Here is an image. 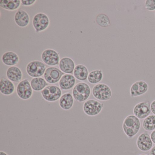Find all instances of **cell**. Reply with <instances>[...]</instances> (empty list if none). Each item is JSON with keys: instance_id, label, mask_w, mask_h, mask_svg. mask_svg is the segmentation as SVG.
<instances>
[{"instance_id": "7402d4cb", "label": "cell", "mask_w": 155, "mask_h": 155, "mask_svg": "<svg viewBox=\"0 0 155 155\" xmlns=\"http://www.w3.org/2000/svg\"><path fill=\"white\" fill-rule=\"evenodd\" d=\"M21 5L20 0H1L0 7L6 10L15 11L18 10Z\"/></svg>"}, {"instance_id": "277c9868", "label": "cell", "mask_w": 155, "mask_h": 155, "mask_svg": "<svg viewBox=\"0 0 155 155\" xmlns=\"http://www.w3.org/2000/svg\"><path fill=\"white\" fill-rule=\"evenodd\" d=\"M47 69L45 63L39 61H33L27 65L26 70L30 77L36 78L43 76Z\"/></svg>"}, {"instance_id": "5bb4252c", "label": "cell", "mask_w": 155, "mask_h": 155, "mask_svg": "<svg viewBox=\"0 0 155 155\" xmlns=\"http://www.w3.org/2000/svg\"><path fill=\"white\" fill-rule=\"evenodd\" d=\"M14 21L18 27L26 28L29 24L30 21L29 15L27 12L20 9L15 13Z\"/></svg>"}, {"instance_id": "4fadbf2b", "label": "cell", "mask_w": 155, "mask_h": 155, "mask_svg": "<svg viewBox=\"0 0 155 155\" xmlns=\"http://www.w3.org/2000/svg\"><path fill=\"white\" fill-rule=\"evenodd\" d=\"M148 85L146 81H138L132 84L130 89L131 97H139L144 95L148 90Z\"/></svg>"}, {"instance_id": "1f68e13d", "label": "cell", "mask_w": 155, "mask_h": 155, "mask_svg": "<svg viewBox=\"0 0 155 155\" xmlns=\"http://www.w3.org/2000/svg\"><path fill=\"white\" fill-rule=\"evenodd\" d=\"M0 155H8V154L5 151L2 150V151H0Z\"/></svg>"}, {"instance_id": "ba28073f", "label": "cell", "mask_w": 155, "mask_h": 155, "mask_svg": "<svg viewBox=\"0 0 155 155\" xmlns=\"http://www.w3.org/2000/svg\"><path fill=\"white\" fill-rule=\"evenodd\" d=\"M17 95L23 100L29 99L33 95V89L28 79H25L18 83L16 89Z\"/></svg>"}, {"instance_id": "8992f818", "label": "cell", "mask_w": 155, "mask_h": 155, "mask_svg": "<svg viewBox=\"0 0 155 155\" xmlns=\"http://www.w3.org/2000/svg\"><path fill=\"white\" fill-rule=\"evenodd\" d=\"M104 107V104L94 99L87 100L83 105L84 113L90 117H94L99 114Z\"/></svg>"}, {"instance_id": "d6a6232c", "label": "cell", "mask_w": 155, "mask_h": 155, "mask_svg": "<svg viewBox=\"0 0 155 155\" xmlns=\"http://www.w3.org/2000/svg\"><path fill=\"white\" fill-rule=\"evenodd\" d=\"M147 155V154H140V155Z\"/></svg>"}, {"instance_id": "d6986e66", "label": "cell", "mask_w": 155, "mask_h": 155, "mask_svg": "<svg viewBox=\"0 0 155 155\" xmlns=\"http://www.w3.org/2000/svg\"><path fill=\"white\" fill-rule=\"evenodd\" d=\"M2 60L3 64L10 67L18 65L20 61L18 54L13 51H7L4 53L2 57Z\"/></svg>"}, {"instance_id": "44dd1931", "label": "cell", "mask_w": 155, "mask_h": 155, "mask_svg": "<svg viewBox=\"0 0 155 155\" xmlns=\"http://www.w3.org/2000/svg\"><path fill=\"white\" fill-rule=\"evenodd\" d=\"M89 73L88 70L86 66L82 64H78L75 67L73 76L78 80L84 81L87 79Z\"/></svg>"}, {"instance_id": "603a6c76", "label": "cell", "mask_w": 155, "mask_h": 155, "mask_svg": "<svg viewBox=\"0 0 155 155\" xmlns=\"http://www.w3.org/2000/svg\"><path fill=\"white\" fill-rule=\"evenodd\" d=\"M30 83L32 89L36 91H42L48 85L45 79L41 77L33 78L31 81Z\"/></svg>"}, {"instance_id": "8fae6325", "label": "cell", "mask_w": 155, "mask_h": 155, "mask_svg": "<svg viewBox=\"0 0 155 155\" xmlns=\"http://www.w3.org/2000/svg\"><path fill=\"white\" fill-rule=\"evenodd\" d=\"M64 73L56 67H51L47 68L44 73V78L48 83L55 84L60 81Z\"/></svg>"}, {"instance_id": "83f0119b", "label": "cell", "mask_w": 155, "mask_h": 155, "mask_svg": "<svg viewBox=\"0 0 155 155\" xmlns=\"http://www.w3.org/2000/svg\"><path fill=\"white\" fill-rule=\"evenodd\" d=\"M21 5L26 7H29L34 5L36 3V0H21Z\"/></svg>"}, {"instance_id": "ac0fdd59", "label": "cell", "mask_w": 155, "mask_h": 155, "mask_svg": "<svg viewBox=\"0 0 155 155\" xmlns=\"http://www.w3.org/2000/svg\"><path fill=\"white\" fill-rule=\"evenodd\" d=\"M15 91V86L13 82L8 79L2 78L0 81V91L5 96L12 95Z\"/></svg>"}, {"instance_id": "e0dca14e", "label": "cell", "mask_w": 155, "mask_h": 155, "mask_svg": "<svg viewBox=\"0 0 155 155\" xmlns=\"http://www.w3.org/2000/svg\"><path fill=\"white\" fill-rule=\"evenodd\" d=\"M7 78L13 82L19 83L22 81L23 73L21 69L17 66L10 67L6 72Z\"/></svg>"}, {"instance_id": "52a82bcc", "label": "cell", "mask_w": 155, "mask_h": 155, "mask_svg": "<svg viewBox=\"0 0 155 155\" xmlns=\"http://www.w3.org/2000/svg\"><path fill=\"white\" fill-rule=\"evenodd\" d=\"M50 19L45 13H38L32 20V26L37 33L42 32L47 30L50 25Z\"/></svg>"}, {"instance_id": "f1b7e54d", "label": "cell", "mask_w": 155, "mask_h": 155, "mask_svg": "<svg viewBox=\"0 0 155 155\" xmlns=\"http://www.w3.org/2000/svg\"><path fill=\"white\" fill-rule=\"evenodd\" d=\"M150 109L151 112L155 115V100L153 101L150 104Z\"/></svg>"}, {"instance_id": "6da1fadb", "label": "cell", "mask_w": 155, "mask_h": 155, "mask_svg": "<svg viewBox=\"0 0 155 155\" xmlns=\"http://www.w3.org/2000/svg\"><path fill=\"white\" fill-rule=\"evenodd\" d=\"M124 133L129 139L134 137L139 131L140 121L134 115H130L125 118L122 124Z\"/></svg>"}, {"instance_id": "7a4b0ae2", "label": "cell", "mask_w": 155, "mask_h": 155, "mask_svg": "<svg viewBox=\"0 0 155 155\" xmlns=\"http://www.w3.org/2000/svg\"><path fill=\"white\" fill-rule=\"evenodd\" d=\"M91 90L87 83L79 82L75 85L72 91L74 99L78 102H83L87 100L90 96Z\"/></svg>"}, {"instance_id": "4316f807", "label": "cell", "mask_w": 155, "mask_h": 155, "mask_svg": "<svg viewBox=\"0 0 155 155\" xmlns=\"http://www.w3.org/2000/svg\"><path fill=\"white\" fill-rule=\"evenodd\" d=\"M145 8L149 11L155 10V0H146L145 2Z\"/></svg>"}, {"instance_id": "9c48e42d", "label": "cell", "mask_w": 155, "mask_h": 155, "mask_svg": "<svg viewBox=\"0 0 155 155\" xmlns=\"http://www.w3.org/2000/svg\"><path fill=\"white\" fill-rule=\"evenodd\" d=\"M41 59L48 66H55L59 64V53L52 49H47L42 52Z\"/></svg>"}, {"instance_id": "5b68a950", "label": "cell", "mask_w": 155, "mask_h": 155, "mask_svg": "<svg viewBox=\"0 0 155 155\" xmlns=\"http://www.w3.org/2000/svg\"><path fill=\"white\" fill-rule=\"evenodd\" d=\"M41 94L43 98L46 101L55 102L59 100L62 96V91L58 86L49 85L41 91Z\"/></svg>"}, {"instance_id": "9a60e30c", "label": "cell", "mask_w": 155, "mask_h": 155, "mask_svg": "<svg viewBox=\"0 0 155 155\" xmlns=\"http://www.w3.org/2000/svg\"><path fill=\"white\" fill-rule=\"evenodd\" d=\"M76 78L73 75L65 74L59 81V85L62 90L68 91L74 87L76 85Z\"/></svg>"}, {"instance_id": "30bf717a", "label": "cell", "mask_w": 155, "mask_h": 155, "mask_svg": "<svg viewBox=\"0 0 155 155\" xmlns=\"http://www.w3.org/2000/svg\"><path fill=\"white\" fill-rule=\"evenodd\" d=\"M133 111L134 115L139 119H144L151 112L150 102L147 101L137 103L134 107Z\"/></svg>"}, {"instance_id": "2e32d148", "label": "cell", "mask_w": 155, "mask_h": 155, "mask_svg": "<svg viewBox=\"0 0 155 155\" xmlns=\"http://www.w3.org/2000/svg\"><path fill=\"white\" fill-rule=\"evenodd\" d=\"M75 67L74 61L69 57H64L60 61L59 67L63 73L72 74L73 73Z\"/></svg>"}, {"instance_id": "7c38bea8", "label": "cell", "mask_w": 155, "mask_h": 155, "mask_svg": "<svg viewBox=\"0 0 155 155\" xmlns=\"http://www.w3.org/2000/svg\"><path fill=\"white\" fill-rule=\"evenodd\" d=\"M138 148L142 151H147L152 148L153 142L147 132H142L138 137L137 140Z\"/></svg>"}, {"instance_id": "cb8c5ba5", "label": "cell", "mask_w": 155, "mask_h": 155, "mask_svg": "<svg viewBox=\"0 0 155 155\" xmlns=\"http://www.w3.org/2000/svg\"><path fill=\"white\" fill-rule=\"evenodd\" d=\"M103 78V74L101 70H95L91 71L89 73L87 80L91 84H98L102 81Z\"/></svg>"}, {"instance_id": "ffe728a7", "label": "cell", "mask_w": 155, "mask_h": 155, "mask_svg": "<svg viewBox=\"0 0 155 155\" xmlns=\"http://www.w3.org/2000/svg\"><path fill=\"white\" fill-rule=\"evenodd\" d=\"M74 104V98L71 93L67 92L61 96L59 101V105L62 109L68 110L71 109Z\"/></svg>"}, {"instance_id": "d4e9b609", "label": "cell", "mask_w": 155, "mask_h": 155, "mask_svg": "<svg viewBox=\"0 0 155 155\" xmlns=\"http://www.w3.org/2000/svg\"><path fill=\"white\" fill-rule=\"evenodd\" d=\"M142 127L147 131H153L155 130V115H151L145 118L142 122Z\"/></svg>"}, {"instance_id": "f546056e", "label": "cell", "mask_w": 155, "mask_h": 155, "mask_svg": "<svg viewBox=\"0 0 155 155\" xmlns=\"http://www.w3.org/2000/svg\"><path fill=\"white\" fill-rule=\"evenodd\" d=\"M150 137L153 143L155 144V130H153L150 134Z\"/></svg>"}, {"instance_id": "4dcf8cb0", "label": "cell", "mask_w": 155, "mask_h": 155, "mask_svg": "<svg viewBox=\"0 0 155 155\" xmlns=\"http://www.w3.org/2000/svg\"><path fill=\"white\" fill-rule=\"evenodd\" d=\"M150 155H155V146L152 147L150 151Z\"/></svg>"}, {"instance_id": "484cf974", "label": "cell", "mask_w": 155, "mask_h": 155, "mask_svg": "<svg viewBox=\"0 0 155 155\" xmlns=\"http://www.w3.org/2000/svg\"><path fill=\"white\" fill-rule=\"evenodd\" d=\"M97 24L102 28H107L110 26V20L106 14L100 13L96 18Z\"/></svg>"}, {"instance_id": "836d02e7", "label": "cell", "mask_w": 155, "mask_h": 155, "mask_svg": "<svg viewBox=\"0 0 155 155\" xmlns=\"http://www.w3.org/2000/svg\"></svg>"}, {"instance_id": "3957f363", "label": "cell", "mask_w": 155, "mask_h": 155, "mask_svg": "<svg viewBox=\"0 0 155 155\" xmlns=\"http://www.w3.org/2000/svg\"><path fill=\"white\" fill-rule=\"evenodd\" d=\"M92 94L93 97L101 101H107L112 97L111 89L107 84L98 83L92 88Z\"/></svg>"}]
</instances>
